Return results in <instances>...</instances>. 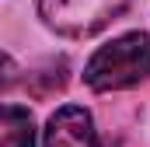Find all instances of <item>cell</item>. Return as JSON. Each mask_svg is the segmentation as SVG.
I'll return each mask as SVG.
<instances>
[{"label": "cell", "mask_w": 150, "mask_h": 147, "mask_svg": "<svg viewBox=\"0 0 150 147\" xmlns=\"http://www.w3.org/2000/svg\"><path fill=\"white\" fill-rule=\"evenodd\" d=\"M84 81L91 91H126L150 81V35L147 32H129V35L112 39L108 46H101L87 67Z\"/></svg>", "instance_id": "obj_1"}, {"label": "cell", "mask_w": 150, "mask_h": 147, "mask_svg": "<svg viewBox=\"0 0 150 147\" xmlns=\"http://www.w3.org/2000/svg\"><path fill=\"white\" fill-rule=\"evenodd\" d=\"M129 7V0H38L42 21L67 39H87L112 25Z\"/></svg>", "instance_id": "obj_2"}, {"label": "cell", "mask_w": 150, "mask_h": 147, "mask_svg": "<svg viewBox=\"0 0 150 147\" xmlns=\"http://www.w3.org/2000/svg\"><path fill=\"white\" fill-rule=\"evenodd\" d=\"M42 147H101L91 112L80 105H63L49 116Z\"/></svg>", "instance_id": "obj_3"}, {"label": "cell", "mask_w": 150, "mask_h": 147, "mask_svg": "<svg viewBox=\"0 0 150 147\" xmlns=\"http://www.w3.org/2000/svg\"><path fill=\"white\" fill-rule=\"evenodd\" d=\"M0 147H35V119L21 105H0Z\"/></svg>", "instance_id": "obj_4"}, {"label": "cell", "mask_w": 150, "mask_h": 147, "mask_svg": "<svg viewBox=\"0 0 150 147\" xmlns=\"http://www.w3.org/2000/svg\"><path fill=\"white\" fill-rule=\"evenodd\" d=\"M14 77H18L14 60H11L7 53H0V91H4V88H11V84H14Z\"/></svg>", "instance_id": "obj_5"}]
</instances>
